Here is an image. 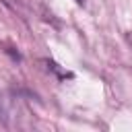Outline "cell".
<instances>
[{
    "label": "cell",
    "instance_id": "obj_1",
    "mask_svg": "<svg viewBox=\"0 0 132 132\" xmlns=\"http://www.w3.org/2000/svg\"><path fill=\"white\" fill-rule=\"evenodd\" d=\"M43 64H45V68H47V70H52L54 74H58L62 80H66V78H72V74H70V72H66V70H62V68H60L56 62H52V60H43Z\"/></svg>",
    "mask_w": 132,
    "mask_h": 132
},
{
    "label": "cell",
    "instance_id": "obj_2",
    "mask_svg": "<svg viewBox=\"0 0 132 132\" xmlns=\"http://www.w3.org/2000/svg\"><path fill=\"white\" fill-rule=\"evenodd\" d=\"M74 2H76V4H85V0H74Z\"/></svg>",
    "mask_w": 132,
    "mask_h": 132
}]
</instances>
